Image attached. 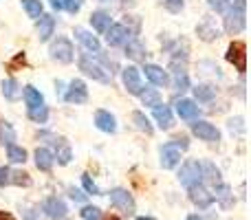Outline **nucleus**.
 <instances>
[{"label": "nucleus", "mask_w": 251, "mask_h": 220, "mask_svg": "<svg viewBox=\"0 0 251 220\" xmlns=\"http://www.w3.org/2000/svg\"><path fill=\"white\" fill-rule=\"evenodd\" d=\"M223 24H225V31H227L229 35H238V33H243L245 26H247V18H245V7H231L229 11H225Z\"/></svg>", "instance_id": "nucleus-2"}, {"label": "nucleus", "mask_w": 251, "mask_h": 220, "mask_svg": "<svg viewBox=\"0 0 251 220\" xmlns=\"http://www.w3.org/2000/svg\"><path fill=\"white\" fill-rule=\"evenodd\" d=\"M229 130H243V117H236V119H229Z\"/></svg>", "instance_id": "nucleus-46"}, {"label": "nucleus", "mask_w": 251, "mask_h": 220, "mask_svg": "<svg viewBox=\"0 0 251 220\" xmlns=\"http://www.w3.org/2000/svg\"><path fill=\"white\" fill-rule=\"evenodd\" d=\"M79 71H82L86 77H93L95 82H101V84H110V75L104 66H100L97 62H93L88 55H82L79 57Z\"/></svg>", "instance_id": "nucleus-5"}, {"label": "nucleus", "mask_w": 251, "mask_h": 220, "mask_svg": "<svg viewBox=\"0 0 251 220\" xmlns=\"http://www.w3.org/2000/svg\"><path fill=\"white\" fill-rule=\"evenodd\" d=\"M42 212H44V216L51 218V220H64L66 214H69V207H66V203L62 198L49 196V198L42 203Z\"/></svg>", "instance_id": "nucleus-10"}, {"label": "nucleus", "mask_w": 251, "mask_h": 220, "mask_svg": "<svg viewBox=\"0 0 251 220\" xmlns=\"http://www.w3.org/2000/svg\"><path fill=\"white\" fill-rule=\"evenodd\" d=\"M64 99L69 101V104H86L88 101V88L86 84L82 82V79H73V82L69 84V88H66L64 93Z\"/></svg>", "instance_id": "nucleus-12"}, {"label": "nucleus", "mask_w": 251, "mask_h": 220, "mask_svg": "<svg viewBox=\"0 0 251 220\" xmlns=\"http://www.w3.org/2000/svg\"><path fill=\"white\" fill-rule=\"evenodd\" d=\"M178 181H181L183 187H194V185H201L203 183V170H201V161H185L178 170Z\"/></svg>", "instance_id": "nucleus-1"}, {"label": "nucleus", "mask_w": 251, "mask_h": 220, "mask_svg": "<svg viewBox=\"0 0 251 220\" xmlns=\"http://www.w3.org/2000/svg\"><path fill=\"white\" fill-rule=\"evenodd\" d=\"M95 125L101 130V132H117V119H115V115H110L108 110H97L95 112Z\"/></svg>", "instance_id": "nucleus-17"}, {"label": "nucleus", "mask_w": 251, "mask_h": 220, "mask_svg": "<svg viewBox=\"0 0 251 220\" xmlns=\"http://www.w3.org/2000/svg\"><path fill=\"white\" fill-rule=\"evenodd\" d=\"M139 97H141L143 106H150V108H154V106L161 104V95H159V91H156V88H143Z\"/></svg>", "instance_id": "nucleus-34"}, {"label": "nucleus", "mask_w": 251, "mask_h": 220, "mask_svg": "<svg viewBox=\"0 0 251 220\" xmlns=\"http://www.w3.org/2000/svg\"><path fill=\"white\" fill-rule=\"evenodd\" d=\"M172 143L178 147V150H187V147H190V141H187V137H176Z\"/></svg>", "instance_id": "nucleus-45"}, {"label": "nucleus", "mask_w": 251, "mask_h": 220, "mask_svg": "<svg viewBox=\"0 0 251 220\" xmlns=\"http://www.w3.org/2000/svg\"><path fill=\"white\" fill-rule=\"evenodd\" d=\"M35 31H38V40L40 42H49L55 31V18L49 16V13H42L38 18V24H35Z\"/></svg>", "instance_id": "nucleus-16"}, {"label": "nucleus", "mask_w": 251, "mask_h": 220, "mask_svg": "<svg viewBox=\"0 0 251 220\" xmlns=\"http://www.w3.org/2000/svg\"><path fill=\"white\" fill-rule=\"evenodd\" d=\"M146 77L150 79L154 86H168V82H170V75H168V71H163L161 66H156V64H146Z\"/></svg>", "instance_id": "nucleus-18"}, {"label": "nucleus", "mask_w": 251, "mask_h": 220, "mask_svg": "<svg viewBox=\"0 0 251 220\" xmlns=\"http://www.w3.org/2000/svg\"><path fill=\"white\" fill-rule=\"evenodd\" d=\"M110 205L117 209H122L124 214H134V209H137V205H134V198L132 194H130L128 190H124V187H115V190H110Z\"/></svg>", "instance_id": "nucleus-8"}, {"label": "nucleus", "mask_w": 251, "mask_h": 220, "mask_svg": "<svg viewBox=\"0 0 251 220\" xmlns=\"http://www.w3.org/2000/svg\"><path fill=\"white\" fill-rule=\"evenodd\" d=\"M183 4H185L183 0H163V7L168 9L170 13H178L183 9Z\"/></svg>", "instance_id": "nucleus-42"}, {"label": "nucleus", "mask_w": 251, "mask_h": 220, "mask_svg": "<svg viewBox=\"0 0 251 220\" xmlns=\"http://www.w3.org/2000/svg\"><path fill=\"white\" fill-rule=\"evenodd\" d=\"M214 200H218V203H221L225 209H229L231 205H234V194H231V187L225 185V183L214 185Z\"/></svg>", "instance_id": "nucleus-24"}, {"label": "nucleus", "mask_w": 251, "mask_h": 220, "mask_svg": "<svg viewBox=\"0 0 251 220\" xmlns=\"http://www.w3.org/2000/svg\"><path fill=\"white\" fill-rule=\"evenodd\" d=\"M29 119L33 121V123H47V119H49V108L44 104H40V106H33V108H29Z\"/></svg>", "instance_id": "nucleus-35"}, {"label": "nucleus", "mask_w": 251, "mask_h": 220, "mask_svg": "<svg viewBox=\"0 0 251 220\" xmlns=\"http://www.w3.org/2000/svg\"><path fill=\"white\" fill-rule=\"evenodd\" d=\"M69 194H71V198H73L75 203H86V194H84L82 190H75V187H71Z\"/></svg>", "instance_id": "nucleus-43"}, {"label": "nucleus", "mask_w": 251, "mask_h": 220, "mask_svg": "<svg viewBox=\"0 0 251 220\" xmlns=\"http://www.w3.org/2000/svg\"><path fill=\"white\" fill-rule=\"evenodd\" d=\"M25 64H26V55H25V53H18V55L7 64V71H11V73H13L18 66H25Z\"/></svg>", "instance_id": "nucleus-41"}, {"label": "nucleus", "mask_w": 251, "mask_h": 220, "mask_svg": "<svg viewBox=\"0 0 251 220\" xmlns=\"http://www.w3.org/2000/svg\"><path fill=\"white\" fill-rule=\"evenodd\" d=\"M201 170H203V178H207L212 185H218V183H223L221 170H218L216 165L212 163V161H205V163H201Z\"/></svg>", "instance_id": "nucleus-28"}, {"label": "nucleus", "mask_w": 251, "mask_h": 220, "mask_svg": "<svg viewBox=\"0 0 251 220\" xmlns=\"http://www.w3.org/2000/svg\"><path fill=\"white\" fill-rule=\"evenodd\" d=\"M132 123L137 125L141 132H146V134H152V132H154V128H152V123H150V119H148V117L143 115L141 110H134V112H132Z\"/></svg>", "instance_id": "nucleus-32"}, {"label": "nucleus", "mask_w": 251, "mask_h": 220, "mask_svg": "<svg viewBox=\"0 0 251 220\" xmlns=\"http://www.w3.org/2000/svg\"><path fill=\"white\" fill-rule=\"evenodd\" d=\"M91 24L97 33H104V31L110 26V16L106 11H93L91 13Z\"/></svg>", "instance_id": "nucleus-27"}, {"label": "nucleus", "mask_w": 251, "mask_h": 220, "mask_svg": "<svg viewBox=\"0 0 251 220\" xmlns=\"http://www.w3.org/2000/svg\"><path fill=\"white\" fill-rule=\"evenodd\" d=\"M0 220H16L11 216V214H7V212H0Z\"/></svg>", "instance_id": "nucleus-49"}, {"label": "nucleus", "mask_w": 251, "mask_h": 220, "mask_svg": "<svg viewBox=\"0 0 251 220\" xmlns=\"http://www.w3.org/2000/svg\"><path fill=\"white\" fill-rule=\"evenodd\" d=\"M187 220H203V218H199V216H187Z\"/></svg>", "instance_id": "nucleus-51"}, {"label": "nucleus", "mask_w": 251, "mask_h": 220, "mask_svg": "<svg viewBox=\"0 0 251 220\" xmlns=\"http://www.w3.org/2000/svg\"><path fill=\"white\" fill-rule=\"evenodd\" d=\"M106 220H119L117 216H110V218H106Z\"/></svg>", "instance_id": "nucleus-52"}, {"label": "nucleus", "mask_w": 251, "mask_h": 220, "mask_svg": "<svg viewBox=\"0 0 251 220\" xmlns=\"http://www.w3.org/2000/svg\"><path fill=\"white\" fill-rule=\"evenodd\" d=\"M196 35H199L203 42H214V40L221 38V29H218L216 20L212 16H203V20L196 24Z\"/></svg>", "instance_id": "nucleus-11"}, {"label": "nucleus", "mask_w": 251, "mask_h": 220, "mask_svg": "<svg viewBox=\"0 0 251 220\" xmlns=\"http://www.w3.org/2000/svg\"><path fill=\"white\" fill-rule=\"evenodd\" d=\"M207 4L216 13H225L231 7H245V0H207Z\"/></svg>", "instance_id": "nucleus-29"}, {"label": "nucleus", "mask_w": 251, "mask_h": 220, "mask_svg": "<svg viewBox=\"0 0 251 220\" xmlns=\"http://www.w3.org/2000/svg\"><path fill=\"white\" fill-rule=\"evenodd\" d=\"M16 141V130L9 121H0V143L2 146H11Z\"/></svg>", "instance_id": "nucleus-33"}, {"label": "nucleus", "mask_w": 251, "mask_h": 220, "mask_svg": "<svg viewBox=\"0 0 251 220\" xmlns=\"http://www.w3.org/2000/svg\"><path fill=\"white\" fill-rule=\"evenodd\" d=\"M104 33H106V42H108L110 47H124V44L130 40L132 31H130L126 24L119 22V24H110L108 29L104 31Z\"/></svg>", "instance_id": "nucleus-13"}, {"label": "nucleus", "mask_w": 251, "mask_h": 220, "mask_svg": "<svg viewBox=\"0 0 251 220\" xmlns=\"http://www.w3.org/2000/svg\"><path fill=\"white\" fill-rule=\"evenodd\" d=\"M82 185L84 190H86V194H93V196H100V187L95 185V181H93L88 174H82Z\"/></svg>", "instance_id": "nucleus-40"}, {"label": "nucleus", "mask_w": 251, "mask_h": 220, "mask_svg": "<svg viewBox=\"0 0 251 220\" xmlns=\"http://www.w3.org/2000/svg\"><path fill=\"white\" fill-rule=\"evenodd\" d=\"M192 132H194L201 141H207V143H218L221 141V130H218L214 123L203 121V119H196L194 123H192Z\"/></svg>", "instance_id": "nucleus-9"}, {"label": "nucleus", "mask_w": 251, "mask_h": 220, "mask_svg": "<svg viewBox=\"0 0 251 220\" xmlns=\"http://www.w3.org/2000/svg\"><path fill=\"white\" fill-rule=\"evenodd\" d=\"M0 88H2V95H4V99H9V101H18V99H20V95H22V88H20V84H18L13 77L4 79V82L0 84Z\"/></svg>", "instance_id": "nucleus-25"}, {"label": "nucleus", "mask_w": 251, "mask_h": 220, "mask_svg": "<svg viewBox=\"0 0 251 220\" xmlns=\"http://www.w3.org/2000/svg\"><path fill=\"white\" fill-rule=\"evenodd\" d=\"M7 159L11 161V163H25L26 150L20 147V146H16V143H11V146H7Z\"/></svg>", "instance_id": "nucleus-36"}, {"label": "nucleus", "mask_w": 251, "mask_h": 220, "mask_svg": "<svg viewBox=\"0 0 251 220\" xmlns=\"http://www.w3.org/2000/svg\"><path fill=\"white\" fill-rule=\"evenodd\" d=\"M75 38L79 40V42L84 44V49H88V51H93V53H100L101 51V44H100V38L97 35H93L91 31H86V29H75Z\"/></svg>", "instance_id": "nucleus-20"}, {"label": "nucleus", "mask_w": 251, "mask_h": 220, "mask_svg": "<svg viewBox=\"0 0 251 220\" xmlns=\"http://www.w3.org/2000/svg\"><path fill=\"white\" fill-rule=\"evenodd\" d=\"M190 200L199 209H207V207H212V205H214V194L209 190H205L203 183H201V185L190 187Z\"/></svg>", "instance_id": "nucleus-15"}, {"label": "nucleus", "mask_w": 251, "mask_h": 220, "mask_svg": "<svg viewBox=\"0 0 251 220\" xmlns=\"http://www.w3.org/2000/svg\"><path fill=\"white\" fill-rule=\"evenodd\" d=\"M122 82L126 86V91L130 93V95H141V91L146 86H143L141 82V71L137 69V66H126V69H122Z\"/></svg>", "instance_id": "nucleus-7"}, {"label": "nucleus", "mask_w": 251, "mask_h": 220, "mask_svg": "<svg viewBox=\"0 0 251 220\" xmlns=\"http://www.w3.org/2000/svg\"><path fill=\"white\" fill-rule=\"evenodd\" d=\"M9 185L29 187L31 185V176L26 172H22V170L0 168V187H9Z\"/></svg>", "instance_id": "nucleus-6"}, {"label": "nucleus", "mask_w": 251, "mask_h": 220, "mask_svg": "<svg viewBox=\"0 0 251 220\" xmlns=\"http://www.w3.org/2000/svg\"><path fill=\"white\" fill-rule=\"evenodd\" d=\"M190 88V77H187V73L183 71V73H174V91H187Z\"/></svg>", "instance_id": "nucleus-39"}, {"label": "nucleus", "mask_w": 251, "mask_h": 220, "mask_svg": "<svg viewBox=\"0 0 251 220\" xmlns=\"http://www.w3.org/2000/svg\"><path fill=\"white\" fill-rule=\"evenodd\" d=\"M55 154H53V159L57 161L60 165H69L71 159H73V152H71V146L66 143V139H55Z\"/></svg>", "instance_id": "nucleus-22"}, {"label": "nucleus", "mask_w": 251, "mask_h": 220, "mask_svg": "<svg viewBox=\"0 0 251 220\" xmlns=\"http://www.w3.org/2000/svg\"><path fill=\"white\" fill-rule=\"evenodd\" d=\"M159 156H161V168L163 170H174L178 163H181V150H178L172 141L161 146Z\"/></svg>", "instance_id": "nucleus-14"}, {"label": "nucleus", "mask_w": 251, "mask_h": 220, "mask_svg": "<svg viewBox=\"0 0 251 220\" xmlns=\"http://www.w3.org/2000/svg\"><path fill=\"white\" fill-rule=\"evenodd\" d=\"M137 220H154V218H150V216H139Z\"/></svg>", "instance_id": "nucleus-50"}, {"label": "nucleus", "mask_w": 251, "mask_h": 220, "mask_svg": "<svg viewBox=\"0 0 251 220\" xmlns=\"http://www.w3.org/2000/svg\"><path fill=\"white\" fill-rule=\"evenodd\" d=\"M22 95H25V101H26V106H29V108L44 104L42 93H40L38 88H33V86H25V88H22Z\"/></svg>", "instance_id": "nucleus-30"}, {"label": "nucleus", "mask_w": 251, "mask_h": 220, "mask_svg": "<svg viewBox=\"0 0 251 220\" xmlns=\"http://www.w3.org/2000/svg\"><path fill=\"white\" fill-rule=\"evenodd\" d=\"M82 4H84V0H66V7L64 9H69L71 13H77L79 9H82Z\"/></svg>", "instance_id": "nucleus-44"}, {"label": "nucleus", "mask_w": 251, "mask_h": 220, "mask_svg": "<svg viewBox=\"0 0 251 220\" xmlns=\"http://www.w3.org/2000/svg\"><path fill=\"white\" fill-rule=\"evenodd\" d=\"M124 47H126V55H128L130 60H146V47H143L137 38H130Z\"/></svg>", "instance_id": "nucleus-26"}, {"label": "nucleus", "mask_w": 251, "mask_h": 220, "mask_svg": "<svg viewBox=\"0 0 251 220\" xmlns=\"http://www.w3.org/2000/svg\"><path fill=\"white\" fill-rule=\"evenodd\" d=\"M79 216L84 220H100L101 218V209L95 207V205H84L82 212H79Z\"/></svg>", "instance_id": "nucleus-38"}, {"label": "nucleus", "mask_w": 251, "mask_h": 220, "mask_svg": "<svg viewBox=\"0 0 251 220\" xmlns=\"http://www.w3.org/2000/svg\"><path fill=\"white\" fill-rule=\"evenodd\" d=\"M22 216H25V220H38L35 218V212L31 207H25V212H22Z\"/></svg>", "instance_id": "nucleus-48"}, {"label": "nucleus", "mask_w": 251, "mask_h": 220, "mask_svg": "<svg viewBox=\"0 0 251 220\" xmlns=\"http://www.w3.org/2000/svg\"><path fill=\"white\" fill-rule=\"evenodd\" d=\"M33 156H35V168H38L40 172H51L53 163H55L51 150H47V147H38Z\"/></svg>", "instance_id": "nucleus-21"}, {"label": "nucleus", "mask_w": 251, "mask_h": 220, "mask_svg": "<svg viewBox=\"0 0 251 220\" xmlns=\"http://www.w3.org/2000/svg\"><path fill=\"white\" fill-rule=\"evenodd\" d=\"M194 97H196V101L207 104V101H212L214 97H216V88L209 86V84H199V86L194 88Z\"/></svg>", "instance_id": "nucleus-31"}, {"label": "nucleus", "mask_w": 251, "mask_h": 220, "mask_svg": "<svg viewBox=\"0 0 251 220\" xmlns=\"http://www.w3.org/2000/svg\"><path fill=\"white\" fill-rule=\"evenodd\" d=\"M154 121H156V125H159L161 130H170L174 125L172 108H170V106H163V104L154 106Z\"/></svg>", "instance_id": "nucleus-19"}, {"label": "nucleus", "mask_w": 251, "mask_h": 220, "mask_svg": "<svg viewBox=\"0 0 251 220\" xmlns=\"http://www.w3.org/2000/svg\"><path fill=\"white\" fill-rule=\"evenodd\" d=\"M225 57L229 64H234L236 69H238V73H245V71H247V44L245 42H240V40L231 42L229 47H227Z\"/></svg>", "instance_id": "nucleus-4"}, {"label": "nucleus", "mask_w": 251, "mask_h": 220, "mask_svg": "<svg viewBox=\"0 0 251 220\" xmlns=\"http://www.w3.org/2000/svg\"><path fill=\"white\" fill-rule=\"evenodd\" d=\"M22 7L29 13V18H40L42 16V2L40 0H22Z\"/></svg>", "instance_id": "nucleus-37"}, {"label": "nucleus", "mask_w": 251, "mask_h": 220, "mask_svg": "<svg viewBox=\"0 0 251 220\" xmlns=\"http://www.w3.org/2000/svg\"><path fill=\"white\" fill-rule=\"evenodd\" d=\"M176 112H178L181 119L194 121L196 117H199V106H196V101H192V99H178L176 101Z\"/></svg>", "instance_id": "nucleus-23"}, {"label": "nucleus", "mask_w": 251, "mask_h": 220, "mask_svg": "<svg viewBox=\"0 0 251 220\" xmlns=\"http://www.w3.org/2000/svg\"><path fill=\"white\" fill-rule=\"evenodd\" d=\"M49 53H51V57L55 62H60V64H71V62H73V57H75L73 42H71L69 38H57L55 42L51 44Z\"/></svg>", "instance_id": "nucleus-3"}, {"label": "nucleus", "mask_w": 251, "mask_h": 220, "mask_svg": "<svg viewBox=\"0 0 251 220\" xmlns=\"http://www.w3.org/2000/svg\"><path fill=\"white\" fill-rule=\"evenodd\" d=\"M51 2V7L55 9V11H62V9L66 7V0H49Z\"/></svg>", "instance_id": "nucleus-47"}]
</instances>
